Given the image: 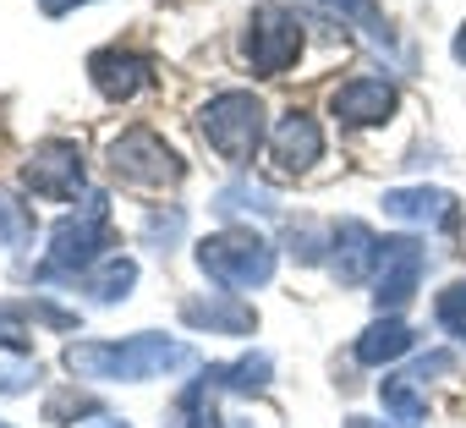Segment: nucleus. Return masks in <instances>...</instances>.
<instances>
[{
    "mask_svg": "<svg viewBox=\"0 0 466 428\" xmlns=\"http://www.w3.org/2000/svg\"><path fill=\"white\" fill-rule=\"evenodd\" d=\"M384 214H395L406 226H455L461 209L439 187H395V192H384Z\"/></svg>",
    "mask_w": 466,
    "mask_h": 428,
    "instance_id": "ddd939ff",
    "label": "nucleus"
},
{
    "mask_svg": "<svg viewBox=\"0 0 466 428\" xmlns=\"http://www.w3.org/2000/svg\"><path fill=\"white\" fill-rule=\"evenodd\" d=\"M198 127L208 138V148L230 165H248L264 143V99L248 88H225L198 110Z\"/></svg>",
    "mask_w": 466,
    "mask_h": 428,
    "instance_id": "7ed1b4c3",
    "label": "nucleus"
},
{
    "mask_svg": "<svg viewBox=\"0 0 466 428\" xmlns=\"http://www.w3.org/2000/svg\"><path fill=\"white\" fill-rule=\"evenodd\" d=\"M77 6H88V0H39L45 17H66V12H77Z\"/></svg>",
    "mask_w": 466,
    "mask_h": 428,
    "instance_id": "393cba45",
    "label": "nucleus"
},
{
    "mask_svg": "<svg viewBox=\"0 0 466 428\" xmlns=\"http://www.w3.org/2000/svg\"><path fill=\"white\" fill-rule=\"evenodd\" d=\"M94 428H127V423H116V417H105V412H99V417H94Z\"/></svg>",
    "mask_w": 466,
    "mask_h": 428,
    "instance_id": "bb28decb",
    "label": "nucleus"
},
{
    "mask_svg": "<svg viewBox=\"0 0 466 428\" xmlns=\"http://www.w3.org/2000/svg\"><path fill=\"white\" fill-rule=\"evenodd\" d=\"M433 319H439V330H444V335L466 341V280H455L450 291H439V302H433Z\"/></svg>",
    "mask_w": 466,
    "mask_h": 428,
    "instance_id": "412c9836",
    "label": "nucleus"
},
{
    "mask_svg": "<svg viewBox=\"0 0 466 428\" xmlns=\"http://www.w3.org/2000/svg\"><path fill=\"white\" fill-rule=\"evenodd\" d=\"M406 352H411V324H400V319H379L357 335V362H368V368H384Z\"/></svg>",
    "mask_w": 466,
    "mask_h": 428,
    "instance_id": "2eb2a0df",
    "label": "nucleus"
},
{
    "mask_svg": "<svg viewBox=\"0 0 466 428\" xmlns=\"http://www.w3.org/2000/svg\"><path fill=\"white\" fill-rule=\"evenodd\" d=\"M28 242H34V214L12 192H0V248H28Z\"/></svg>",
    "mask_w": 466,
    "mask_h": 428,
    "instance_id": "aec40b11",
    "label": "nucleus"
},
{
    "mask_svg": "<svg viewBox=\"0 0 466 428\" xmlns=\"http://www.w3.org/2000/svg\"><path fill=\"white\" fill-rule=\"evenodd\" d=\"M319 6H329V12H340L346 23H357L368 39H379V45H390V23H384V12H379V0H319Z\"/></svg>",
    "mask_w": 466,
    "mask_h": 428,
    "instance_id": "6ab92c4d",
    "label": "nucleus"
},
{
    "mask_svg": "<svg viewBox=\"0 0 466 428\" xmlns=\"http://www.w3.org/2000/svg\"><path fill=\"white\" fill-rule=\"evenodd\" d=\"M302 50V23L297 12L286 6H258L253 23H248V39H242V61L258 72V77H280Z\"/></svg>",
    "mask_w": 466,
    "mask_h": 428,
    "instance_id": "423d86ee",
    "label": "nucleus"
},
{
    "mask_svg": "<svg viewBox=\"0 0 466 428\" xmlns=\"http://www.w3.org/2000/svg\"><path fill=\"white\" fill-rule=\"evenodd\" d=\"M132 286H137V264H132V259H105V264L88 275V291H94V302H121Z\"/></svg>",
    "mask_w": 466,
    "mask_h": 428,
    "instance_id": "a211bd4d",
    "label": "nucleus"
},
{
    "mask_svg": "<svg viewBox=\"0 0 466 428\" xmlns=\"http://www.w3.org/2000/svg\"><path fill=\"white\" fill-rule=\"evenodd\" d=\"M422 379H411V373H390L384 384H379V401H384V412L400 423V428H417L422 417H428V395L417 390Z\"/></svg>",
    "mask_w": 466,
    "mask_h": 428,
    "instance_id": "dca6fc26",
    "label": "nucleus"
},
{
    "mask_svg": "<svg viewBox=\"0 0 466 428\" xmlns=\"http://www.w3.org/2000/svg\"><path fill=\"white\" fill-rule=\"evenodd\" d=\"M23 181H28L39 198H56V203L77 198V192H83V154H77V143H66V138H45V143L28 154Z\"/></svg>",
    "mask_w": 466,
    "mask_h": 428,
    "instance_id": "0eeeda50",
    "label": "nucleus"
},
{
    "mask_svg": "<svg viewBox=\"0 0 466 428\" xmlns=\"http://www.w3.org/2000/svg\"><path fill=\"white\" fill-rule=\"evenodd\" d=\"M422 286V248L411 237H390L384 242V259H379V275H373V302L379 313H395L417 297Z\"/></svg>",
    "mask_w": 466,
    "mask_h": 428,
    "instance_id": "6e6552de",
    "label": "nucleus"
},
{
    "mask_svg": "<svg viewBox=\"0 0 466 428\" xmlns=\"http://www.w3.org/2000/svg\"><path fill=\"white\" fill-rule=\"evenodd\" d=\"M110 242V203L105 192H88L77 214H66V220L50 231V264L39 270V280H61V275H77L88 270Z\"/></svg>",
    "mask_w": 466,
    "mask_h": 428,
    "instance_id": "20e7f679",
    "label": "nucleus"
},
{
    "mask_svg": "<svg viewBox=\"0 0 466 428\" xmlns=\"http://www.w3.org/2000/svg\"><path fill=\"white\" fill-rule=\"evenodd\" d=\"M198 270L219 286V291H253L275 280V248L253 231V226H230L198 242Z\"/></svg>",
    "mask_w": 466,
    "mask_h": 428,
    "instance_id": "f03ea898",
    "label": "nucleus"
},
{
    "mask_svg": "<svg viewBox=\"0 0 466 428\" xmlns=\"http://www.w3.org/2000/svg\"><path fill=\"white\" fill-rule=\"evenodd\" d=\"M269 373H275V362H269V352H248V357H237V362H219V368H208V379L219 384V390H264L269 384Z\"/></svg>",
    "mask_w": 466,
    "mask_h": 428,
    "instance_id": "f3484780",
    "label": "nucleus"
},
{
    "mask_svg": "<svg viewBox=\"0 0 466 428\" xmlns=\"http://www.w3.org/2000/svg\"><path fill=\"white\" fill-rule=\"evenodd\" d=\"M395 105H400V94H395V83H384V77H351V83H340L335 99H329L335 121H346V127H379V121L395 116Z\"/></svg>",
    "mask_w": 466,
    "mask_h": 428,
    "instance_id": "1a4fd4ad",
    "label": "nucleus"
},
{
    "mask_svg": "<svg viewBox=\"0 0 466 428\" xmlns=\"http://www.w3.org/2000/svg\"><path fill=\"white\" fill-rule=\"evenodd\" d=\"M214 209H225V214H237V209H258V214H269L275 209V198L264 192V187H248V181H230L225 192H219V203Z\"/></svg>",
    "mask_w": 466,
    "mask_h": 428,
    "instance_id": "4be33fe9",
    "label": "nucleus"
},
{
    "mask_svg": "<svg viewBox=\"0 0 466 428\" xmlns=\"http://www.w3.org/2000/svg\"><path fill=\"white\" fill-rule=\"evenodd\" d=\"M110 170L121 181H132V187H148V192H165V187H176L187 176L181 154L159 132H148V127H132V132H121L110 143Z\"/></svg>",
    "mask_w": 466,
    "mask_h": 428,
    "instance_id": "39448f33",
    "label": "nucleus"
},
{
    "mask_svg": "<svg viewBox=\"0 0 466 428\" xmlns=\"http://www.w3.org/2000/svg\"><path fill=\"white\" fill-rule=\"evenodd\" d=\"M346 428H379V423H368V417H346Z\"/></svg>",
    "mask_w": 466,
    "mask_h": 428,
    "instance_id": "cd10ccee",
    "label": "nucleus"
},
{
    "mask_svg": "<svg viewBox=\"0 0 466 428\" xmlns=\"http://www.w3.org/2000/svg\"><path fill=\"white\" fill-rule=\"evenodd\" d=\"M88 77L105 99H132L154 83V61L137 50H94L88 56Z\"/></svg>",
    "mask_w": 466,
    "mask_h": 428,
    "instance_id": "9d476101",
    "label": "nucleus"
},
{
    "mask_svg": "<svg viewBox=\"0 0 466 428\" xmlns=\"http://www.w3.org/2000/svg\"><path fill=\"white\" fill-rule=\"evenodd\" d=\"M66 368L77 379H121V384H143V379H159V373H181V368H198V352L187 341H170V335H127V341H77L66 346Z\"/></svg>",
    "mask_w": 466,
    "mask_h": 428,
    "instance_id": "f257e3e1",
    "label": "nucleus"
},
{
    "mask_svg": "<svg viewBox=\"0 0 466 428\" xmlns=\"http://www.w3.org/2000/svg\"><path fill=\"white\" fill-rule=\"evenodd\" d=\"M379 259H384V242L362 226V220H340L335 226V280L340 286H362L379 275Z\"/></svg>",
    "mask_w": 466,
    "mask_h": 428,
    "instance_id": "9b49d317",
    "label": "nucleus"
},
{
    "mask_svg": "<svg viewBox=\"0 0 466 428\" xmlns=\"http://www.w3.org/2000/svg\"><path fill=\"white\" fill-rule=\"evenodd\" d=\"M181 226H187V214H181V209H165V214H148V226H143V237H148L154 248H159V242L170 248V242L181 237Z\"/></svg>",
    "mask_w": 466,
    "mask_h": 428,
    "instance_id": "b1692460",
    "label": "nucleus"
},
{
    "mask_svg": "<svg viewBox=\"0 0 466 428\" xmlns=\"http://www.w3.org/2000/svg\"><path fill=\"white\" fill-rule=\"evenodd\" d=\"M181 324L208 330V335H253L258 313L237 297H198V302H181Z\"/></svg>",
    "mask_w": 466,
    "mask_h": 428,
    "instance_id": "4468645a",
    "label": "nucleus"
},
{
    "mask_svg": "<svg viewBox=\"0 0 466 428\" xmlns=\"http://www.w3.org/2000/svg\"><path fill=\"white\" fill-rule=\"evenodd\" d=\"M450 56H455L461 66H466V23H461V34H455V45H450Z\"/></svg>",
    "mask_w": 466,
    "mask_h": 428,
    "instance_id": "a878e982",
    "label": "nucleus"
},
{
    "mask_svg": "<svg viewBox=\"0 0 466 428\" xmlns=\"http://www.w3.org/2000/svg\"><path fill=\"white\" fill-rule=\"evenodd\" d=\"M0 428H12V423H0Z\"/></svg>",
    "mask_w": 466,
    "mask_h": 428,
    "instance_id": "c85d7f7f",
    "label": "nucleus"
},
{
    "mask_svg": "<svg viewBox=\"0 0 466 428\" xmlns=\"http://www.w3.org/2000/svg\"><path fill=\"white\" fill-rule=\"evenodd\" d=\"M83 412H94V417H99V406H94L83 390H61V395H50L45 423H61V428H66V417H83Z\"/></svg>",
    "mask_w": 466,
    "mask_h": 428,
    "instance_id": "5701e85b",
    "label": "nucleus"
},
{
    "mask_svg": "<svg viewBox=\"0 0 466 428\" xmlns=\"http://www.w3.org/2000/svg\"><path fill=\"white\" fill-rule=\"evenodd\" d=\"M319 154H324V132H319V121L302 116V110L280 116V127H275V165H280L286 176H297V170H313Z\"/></svg>",
    "mask_w": 466,
    "mask_h": 428,
    "instance_id": "f8f14e48",
    "label": "nucleus"
}]
</instances>
